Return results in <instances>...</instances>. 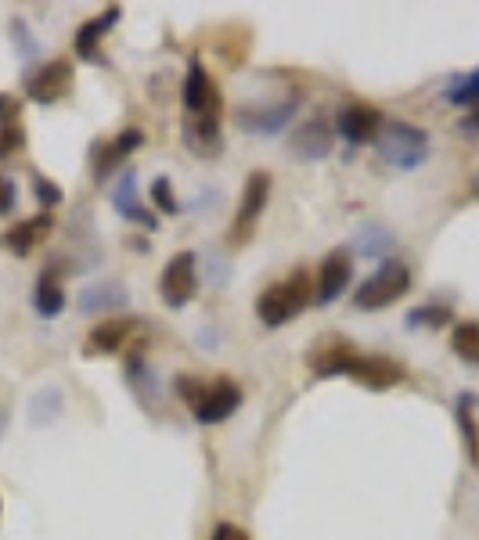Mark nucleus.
<instances>
[{
  "label": "nucleus",
  "instance_id": "obj_1",
  "mask_svg": "<svg viewBox=\"0 0 479 540\" xmlns=\"http://www.w3.org/2000/svg\"><path fill=\"white\" fill-rule=\"evenodd\" d=\"M220 101L224 98H220V90L209 80L202 58H191L188 76H184V112H188L184 141L202 159H209V155H217L224 148V141H220Z\"/></svg>",
  "mask_w": 479,
  "mask_h": 540
},
{
  "label": "nucleus",
  "instance_id": "obj_2",
  "mask_svg": "<svg viewBox=\"0 0 479 540\" xmlns=\"http://www.w3.org/2000/svg\"><path fill=\"white\" fill-rule=\"evenodd\" d=\"M375 152L393 166V170H418L429 159V130L407 123V119H386L382 130L375 134Z\"/></svg>",
  "mask_w": 479,
  "mask_h": 540
},
{
  "label": "nucleus",
  "instance_id": "obj_3",
  "mask_svg": "<svg viewBox=\"0 0 479 540\" xmlns=\"http://www.w3.org/2000/svg\"><path fill=\"white\" fill-rule=\"evenodd\" d=\"M310 303V278L307 270H292L289 278L278 281V285L263 288L260 299H256V317H260L267 328H281L289 324L292 317H299Z\"/></svg>",
  "mask_w": 479,
  "mask_h": 540
},
{
  "label": "nucleus",
  "instance_id": "obj_4",
  "mask_svg": "<svg viewBox=\"0 0 479 540\" xmlns=\"http://www.w3.org/2000/svg\"><path fill=\"white\" fill-rule=\"evenodd\" d=\"M267 198H271V173L267 170L249 173L242 184V198H238V209H235V220H231L227 242L249 245V238H253L256 227H260L263 209H267Z\"/></svg>",
  "mask_w": 479,
  "mask_h": 540
},
{
  "label": "nucleus",
  "instance_id": "obj_5",
  "mask_svg": "<svg viewBox=\"0 0 479 540\" xmlns=\"http://www.w3.org/2000/svg\"><path fill=\"white\" fill-rule=\"evenodd\" d=\"M411 288V270L404 263H382L353 296V306L357 310H382V306L397 303L400 296H407Z\"/></svg>",
  "mask_w": 479,
  "mask_h": 540
},
{
  "label": "nucleus",
  "instance_id": "obj_6",
  "mask_svg": "<svg viewBox=\"0 0 479 540\" xmlns=\"http://www.w3.org/2000/svg\"><path fill=\"white\" fill-rule=\"evenodd\" d=\"M195 292H199V260H195V252H177L163 267L159 296L170 306H184L195 299Z\"/></svg>",
  "mask_w": 479,
  "mask_h": 540
},
{
  "label": "nucleus",
  "instance_id": "obj_7",
  "mask_svg": "<svg viewBox=\"0 0 479 540\" xmlns=\"http://www.w3.org/2000/svg\"><path fill=\"white\" fill-rule=\"evenodd\" d=\"M69 87H73V65L65 58H55V62L40 65L26 76V94L37 105H55L58 98L69 94Z\"/></svg>",
  "mask_w": 479,
  "mask_h": 540
},
{
  "label": "nucleus",
  "instance_id": "obj_8",
  "mask_svg": "<svg viewBox=\"0 0 479 540\" xmlns=\"http://www.w3.org/2000/svg\"><path fill=\"white\" fill-rule=\"evenodd\" d=\"M382 112L371 105H343L339 119H335V134L343 137L346 144H371L375 134L382 130Z\"/></svg>",
  "mask_w": 479,
  "mask_h": 540
},
{
  "label": "nucleus",
  "instance_id": "obj_9",
  "mask_svg": "<svg viewBox=\"0 0 479 540\" xmlns=\"http://www.w3.org/2000/svg\"><path fill=\"white\" fill-rule=\"evenodd\" d=\"M353 278V256L346 249H332L317 270V306H328L343 296Z\"/></svg>",
  "mask_w": 479,
  "mask_h": 540
},
{
  "label": "nucleus",
  "instance_id": "obj_10",
  "mask_svg": "<svg viewBox=\"0 0 479 540\" xmlns=\"http://www.w3.org/2000/svg\"><path fill=\"white\" fill-rule=\"evenodd\" d=\"M238 407H242V389H238L231 378H220V382H213V386L202 393L199 404H195V418H199L202 425H220L227 422Z\"/></svg>",
  "mask_w": 479,
  "mask_h": 540
},
{
  "label": "nucleus",
  "instance_id": "obj_11",
  "mask_svg": "<svg viewBox=\"0 0 479 540\" xmlns=\"http://www.w3.org/2000/svg\"><path fill=\"white\" fill-rule=\"evenodd\" d=\"M404 375H407V371L400 368L397 360L364 357V353H357V357L350 360V368H346V378H353V382H361V386H368V389L397 386V382H404Z\"/></svg>",
  "mask_w": 479,
  "mask_h": 540
},
{
  "label": "nucleus",
  "instance_id": "obj_12",
  "mask_svg": "<svg viewBox=\"0 0 479 540\" xmlns=\"http://www.w3.org/2000/svg\"><path fill=\"white\" fill-rule=\"evenodd\" d=\"M296 108H299L296 98L281 101V105H267V108L245 105L235 112V123L242 126V130H253V134H278V130H285L289 119L296 116Z\"/></svg>",
  "mask_w": 479,
  "mask_h": 540
},
{
  "label": "nucleus",
  "instance_id": "obj_13",
  "mask_svg": "<svg viewBox=\"0 0 479 540\" xmlns=\"http://www.w3.org/2000/svg\"><path fill=\"white\" fill-rule=\"evenodd\" d=\"M289 152L303 162L325 159V155L332 152V130H328L325 119H310V123H303L299 130H292Z\"/></svg>",
  "mask_w": 479,
  "mask_h": 540
},
{
  "label": "nucleus",
  "instance_id": "obj_14",
  "mask_svg": "<svg viewBox=\"0 0 479 540\" xmlns=\"http://www.w3.org/2000/svg\"><path fill=\"white\" fill-rule=\"evenodd\" d=\"M51 227H55V216L37 213V216H29V220H19V224L0 238V245H4V249H11L15 256H29V252L37 249L47 234H51Z\"/></svg>",
  "mask_w": 479,
  "mask_h": 540
},
{
  "label": "nucleus",
  "instance_id": "obj_15",
  "mask_svg": "<svg viewBox=\"0 0 479 540\" xmlns=\"http://www.w3.org/2000/svg\"><path fill=\"white\" fill-rule=\"evenodd\" d=\"M134 317H109V321H101L91 328L87 342H83V353L87 357H101V353H116L123 346L130 332H134Z\"/></svg>",
  "mask_w": 479,
  "mask_h": 540
},
{
  "label": "nucleus",
  "instance_id": "obj_16",
  "mask_svg": "<svg viewBox=\"0 0 479 540\" xmlns=\"http://www.w3.org/2000/svg\"><path fill=\"white\" fill-rule=\"evenodd\" d=\"M127 285L123 281H94L80 292V314H105V310H119V306H127Z\"/></svg>",
  "mask_w": 479,
  "mask_h": 540
},
{
  "label": "nucleus",
  "instance_id": "obj_17",
  "mask_svg": "<svg viewBox=\"0 0 479 540\" xmlns=\"http://www.w3.org/2000/svg\"><path fill=\"white\" fill-rule=\"evenodd\" d=\"M119 15H123V11H119L116 4H112V8H105L98 18H91V22H83V26L76 29V36H73L76 54H80V58H87V62H94V58H98V44H101V36H105L112 26H116Z\"/></svg>",
  "mask_w": 479,
  "mask_h": 540
},
{
  "label": "nucleus",
  "instance_id": "obj_18",
  "mask_svg": "<svg viewBox=\"0 0 479 540\" xmlns=\"http://www.w3.org/2000/svg\"><path fill=\"white\" fill-rule=\"evenodd\" d=\"M112 206L119 209V213L127 216V220H137V224H145L148 231H155L159 227V220H155L152 213H148L141 202H137V177L134 170H127L123 177H119V188L112 191Z\"/></svg>",
  "mask_w": 479,
  "mask_h": 540
},
{
  "label": "nucleus",
  "instance_id": "obj_19",
  "mask_svg": "<svg viewBox=\"0 0 479 540\" xmlns=\"http://www.w3.org/2000/svg\"><path fill=\"white\" fill-rule=\"evenodd\" d=\"M33 306H37L40 317H58L65 310V288L58 281L55 270H44L37 278V288H33Z\"/></svg>",
  "mask_w": 479,
  "mask_h": 540
},
{
  "label": "nucleus",
  "instance_id": "obj_20",
  "mask_svg": "<svg viewBox=\"0 0 479 540\" xmlns=\"http://www.w3.org/2000/svg\"><path fill=\"white\" fill-rule=\"evenodd\" d=\"M353 357H357V350H353L350 342H332V346H325V350H317L314 357H310V368H314L317 378L346 375Z\"/></svg>",
  "mask_w": 479,
  "mask_h": 540
},
{
  "label": "nucleus",
  "instance_id": "obj_21",
  "mask_svg": "<svg viewBox=\"0 0 479 540\" xmlns=\"http://www.w3.org/2000/svg\"><path fill=\"white\" fill-rule=\"evenodd\" d=\"M472 407H476V396L461 393L458 396V429H461V440H465V450H469L472 468L479 472V422H476V414H472Z\"/></svg>",
  "mask_w": 479,
  "mask_h": 540
},
{
  "label": "nucleus",
  "instance_id": "obj_22",
  "mask_svg": "<svg viewBox=\"0 0 479 540\" xmlns=\"http://www.w3.org/2000/svg\"><path fill=\"white\" fill-rule=\"evenodd\" d=\"M443 98L451 101V105H479V69L454 76L447 83V90H443Z\"/></svg>",
  "mask_w": 479,
  "mask_h": 540
},
{
  "label": "nucleus",
  "instance_id": "obj_23",
  "mask_svg": "<svg viewBox=\"0 0 479 540\" xmlns=\"http://www.w3.org/2000/svg\"><path fill=\"white\" fill-rule=\"evenodd\" d=\"M451 350L458 353L461 360H469V364H476V360H479V324H476V321H461V324H454V332H451Z\"/></svg>",
  "mask_w": 479,
  "mask_h": 540
},
{
  "label": "nucleus",
  "instance_id": "obj_24",
  "mask_svg": "<svg viewBox=\"0 0 479 540\" xmlns=\"http://www.w3.org/2000/svg\"><path fill=\"white\" fill-rule=\"evenodd\" d=\"M407 324H422V328H443V324H451V310L440 303H429V306H418L407 314Z\"/></svg>",
  "mask_w": 479,
  "mask_h": 540
},
{
  "label": "nucleus",
  "instance_id": "obj_25",
  "mask_svg": "<svg viewBox=\"0 0 479 540\" xmlns=\"http://www.w3.org/2000/svg\"><path fill=\"white\" fill-rule=\"evenodd\" d=\"M119 162H123V155L116 152V144H112V141L109 144H98V148H94V180L101 184V180L116 170Z\"/></svg>",
  "mask_w": 479,
  "mask_h": 540
},
{
  "label": "nucleus",
  "instance_id": "obj_26",
  "mask_svg": "<svg viewBox=\"0 0 479 540\" xmlns=\"http://www.w3.org/2000/svg\"><path fill=\"white\" fill-rule=\"evenodd\" d=\"M26 144V130H22V123H0V159H8V155H15Z\"/></svg>",
  "mask_w": 479,
  "mask_h": 540
},
{
  "label": "nucleus",
  "instance_id": "obj_27",
  "mask_svg": "<svg viewBox=\"0 0 479 540\" xmlns=\"http://www.w3.org/2000/svg\"><path fill=\"white\" fill-rule=\"evenodd\" d=\"M152 202L163 209L166 216H173L177 209H181V206H177V195H173V184L166 177H155L152 180Z\"/></svg>",
  "mask_w": 479,
  "mask_h": 540
},
{
  "label": "nucleus",
  "instance_id": "obj_28",
  "mask_svg": "<svg viewBox=\"0 0 479 540\" xmlns=\"http://www.w3.org/2000/svg\"><path fill=\"white\" fill-rule=\"evenodd\" d=\"M33 195H37L40 206H47V209H55L58 202H62V188H58L55 180H47V177H33Z\"/></svg>",
  "mask_w": 479,
  "mask_h": 540
},
{
  "label": "nucleus",
  "instance_id": "obj_29",
  "mask_svg": "<svg viewBox=\"0 0 479 540\" xmlns=\"http://www.w3.org/2000/svg\"><path fill=\"white\" fill-rule=\"evenodd\" d=\"M173 386H177V396H181L184 404H199L202 400V393H206V386H202L199 378H191V375H177V382H173Z\"/></svg>",
  "mask_w": 479,
  "mask_h": 540
},
{
  "label": "nucleus",
  "instance_id": "obj_30",
  "mask_svg": "<svg viewBox=\"0 0 479 540\" xmlns=\"http://www.w3.org/2000/svg\"><path fill=\"white\" fill-rule=\"evenodd\" d=\"M112 144H116V152L123 155V159H127L130 152H137V148L145 144V134H141L137 126H127V130H119V137H116Z\"/></svg>",
  "mask_w": 479,
  "mask_h": 540
},
{
  "label": "nucleus",
  "instance_id": "obj_31",
  "mask_svg": "<svg viewBox=\"0 0 479 540\" xmlns=\"http://www.w3.org/2000/svg\"><path fill=\"white\" fill-rule=\"evenodd\" d=\"M15 198H19V191H15V180L0 173V216H8L11 209H15Z\"/></svg>",
  "mask_w": 479,
  "mask_h": 540
},
{
  "label": "nucleus",
  "instance_id": "obj_32",
  "mask_svg": "<svg viewBox=\"0 0 479 540\" xmlns=\"http://www.w3.org/2000/svg\"><path fill=\"white\" fill-rule=\"evenodd\" d=\"M209 540H253V537H249L242 526H235V522H217V530H213Z\"/></svg>",
  "mask_w": 479,
  "mask_h": 540
},
{
  "label": "nucleus",
  "instance_id": "obj_33",
  "mask_svg": "<svg viewBox=\"0 0 479 540\" xmlns=\"http://www.w3.org/2000/svg\"><path fill=\"white\" fill-rule=\"evenodd\" d=\"M8 116H15V101H11L8 94H0V123H4Z\"/></svg>",
  "mask_w": 479,
  "mask_h": 540
},
{
  "label": "nucleus",
  "instance_id": "obj_34",
  "mask_svg": "<svg viewBox=\"0 0 479 540\" xmlns=\"http://www.w3.org/2000/svg\"><path fill=\"white\" fill-rule=\"evenodd\" d=\"M461 130H479V108L472 112V116L461 119Z\"/></svg>",
  "mask_w": 479,
  "mask_h": 540
}]
</instances>
